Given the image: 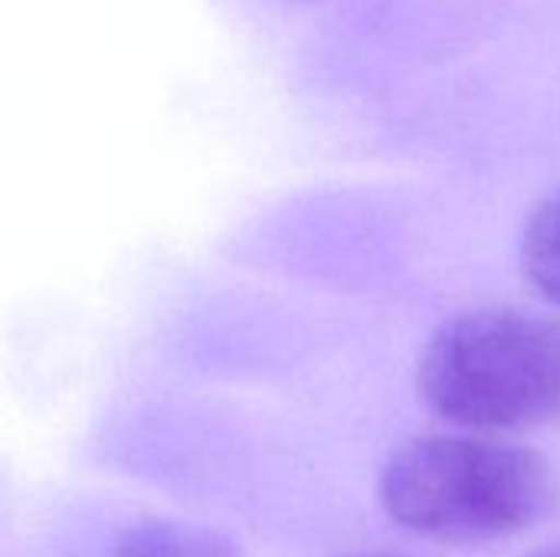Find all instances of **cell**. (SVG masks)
<instances>
[{"label":"cell","instance_id":"obj_1","mask_svg":"<svg viewBox=\"0 0 560 557\" xmlns=\"http://www.w3.org/2000/svg\"><path fill=\"white\" fill-rule=\"evenodd\" d=\"M384 512L440 542L528 532L560 509V473L538 450L486 437H420L381 469Z\"/></svg>","mask_w":560,"mask_h":557},{"label":"cell","instance_id":"obj_2","mask_svg":"<svg viewBox=\"0 0 560 557\" xmlns=\"http://www.w3.org/2000/svg\"><path fill=\"white\" fill-rule=\"evenodd\" d=\"M417 387L436 417L466 430L560 423V322L522 309L463 312L430 335Z\"/></svg>","mask_w":560,"mask_h":557},{"label":"cell","instance_id":"obj_3","mask_svg":"<svg viewBox=\"0 0 560 557\" xmlns=\"http://www.w3.org/2000/svg\"><path fill=\"white\" fill-rule=\"evenodd\" d=\"M108 557H243V552L233 538L207 525L151 519L128 529Z\"/></svg>","mask_w":560,"mask_h":557},{"label":"cell","instance_id":"obj_4","mask_svg":"<svg viewBox=\"0 0 560 557\" xmlns=\"http://www.w3.org/2000/svg\"><path fill=\"white\" fill-rule=\"evenodd\" d=\"M522 269L548 302L560 305V190L532 213L522 233Z\"/></svg>","mask_w":560,"mask_h":557},{"label":"cell","instance_id":"obj_5","mask_svg":"<svg viewBox=\"0 0 560 557\" xmlns=\"http://www.w3.org/2000/svg\"><path fill=\"white\" fill-rule=\"evenodd\" d=\"M528 557H560V542L558 545H548V548H538V552H532Z\"/></svg>","mask_w":560,"mask_h":557},{"label":"cell","instance_id":"obj_6","mask_svg":"<svg viewBox=\"0 0 560 557\" xmlns=\"http://www.w3.org/2000/svg\"><path fill=\"white\" fill-rule=\"evenodd\" d=\"M345 557H407V555H397V552H358V555H345Z\"/></svg>","mask_w":560,"mask_h":557}]
</instances>
